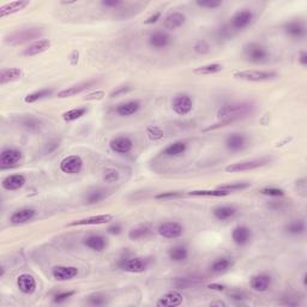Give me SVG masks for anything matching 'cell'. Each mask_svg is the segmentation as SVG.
<instances>
[{"label": "cell", "instance_id": "6125c7cd", "mask_svg": "<svg viewBox=\"0 0 307 307\" xmlns=\"http://www.w3.org/2000/svg\"><path fill=\"white\" fill-rule=\"evenodd\" d=\"M209 289H211V291H217V292H222L226 289V286L220 285V283H211V285L208 286Z\"/></svg>", "mask_w": 307, "mask_h": 307}, {"label": "cell", "instance_id": "816d5d0a", "mask_svg": "<svg viewBox=\"0 0 307 307\" xmlns=\"http://www.w3.org/2000/svg\"><path fill=\"white\" fill-rule=\"evenodd\" d=\"M184 197L183 192H177V191H169V192H162L155 196V199H174V198H180Z\"/></svg>", "mask_w": 307, "mask_h": 307}, {"label": "cell", "instance_id": "8fae6325", "mask_svg": "<svg viewBox=\"0 0 307 307\" xmlns=\"http://www.w3.org/2000/svg\"><path fill=\"white\" fill-rule=\"evenodd\" d=\"M99 81L97 79H88V81L81 82L78 83V84H74L71 85V87L62 89V90H60L58 94H57V97H59V99H66V97H72L78 95V94L84 93L85 90H88V89L93 88L94 85H96Z\"/></svg>", "mask_w": 307, "mask_h": 307}, {"label": "cell", "instance_id": "681fc988", "mask_svg": "<svg viewBox=\"0 0 307 307\" xmlns=\"http://www.w3.org/2000/svg\"><path fill=\"white\" fill-rule=\"evenodd\" d=\"M259 192L262 194H264V196L272 197V198L283 197L286 194L285 191H283L282 188H278V187H264Z\"/></svg>", "mask_w": 307, "mask_h": 307}, {"label": "cell", "instance_id": "d590c367", "mask_svg": "<svg viewBox=\"0 0 307 307\" xmlns=\"http://www.w3.org/2000/svg\"><path fill=\"white\" fill-rule=\"evenodd\" d=\"M53 93H54L53 88L40 89V90H36V91H34V93L28 94V95L24 97V102L35 103L37 101H41V100H44V99H47V97L51 96Z\"/></svg>", "mask_w": 307, "mask_h": 307}, {"label": "cell", "instance_id": "ffe728a7", "mask_svg": "<svg viewBox=\"0 0 307 307\" xmlns=\"http://www.w3.org/2000/svg\"><path fill=\"white\" fill-rule=\"evenodd\" d=\"M272 278L270 275L268 274H258L251 277L249 280V287L253 289L254 292L263 293L269 291V288L271 287Z\"/></svg>", "mask_w": 307, "mask_h": 307}, {"label": "cell", "instance_id": "52a82bcc", "mask_svg": "<svg viewBox=\"0 0 307 307\" xmlns=\"http://www.w3.org/2000/svg\"><path fill=\"white\" fill-rule=\"evenodd\" d=\"M172 110L178 116H187L193 110V100L186 93L177 94L171 102Z\"/></svg>", "mask_w": 307, "mask_h": 307}, {"label": "cell", "instance_id": "83f0119b", "mask_svg": "<svg viewBox=\"0 0 307 307\" xmlns=\"http://www.w3.org/2000/svg\"><path fill=\"white\" fill-rule=\"evenodd\" d=\"M30 2L27 1V0H16V1H10L7 4L2 5L0 7V17L4 18L8 15H13V13L19 12V11L24 10L25 7L29 6Z\"/></svg>", "mask_w": 307, "mask_h": 307}, {"label": "cell", "instance_id": "e0dca14e", "mask_svg": "<svg viewBox=\"0 0 307 307\" xmlns=\"http://www.w3.org/2000/svg\"><path fill=\"white\" fill-rule=\"evenodd\" d=\"M232 240L235 245L246 246L252 240L251 228L246 226H237L232 231Z\"/></svg>", "mask_w": 307, "mask_h": 307}, {"label": "cell", "instance_id": "8992f818", "mask_svg": "<svg viewBox=\"0 0 307 307\" xmlns=\"http://www.w3.org/2000/svg\"><path fill=\"white\" fill-rule=\"evenodd\" d=\"M254 21L253 11L249 8H242L232 16L229 25L233 30H244L249 27Z\"/></svg>", "mask_w": 307, "mask_h": 307}, {"label": "cell", "instance_id": "8d00e7d4", "mask_svg": "<svg viewBox=\"0 0 307 307\" xmlns=\"http://www.w3.org/2000/svg\"><path fill=\"white\" fill-rule=\"evenodd\" d=\"M285 231L287 234L293 235V237H298L305 233L306 231V223L304 220H295L292 222L287 223L285 226Z\"/></svg>", "mask_w": 307, "mask_h": 307}, {"label": "cell", "instance_id": "9f6ffc18", "mask_svg": "<svg viewBox=\"0 0 307 307\" xmlns=\"http://www.w3.org/2000/svg\"><path fill=\"white\" fill-rule=\"evenodd\" d=\"M107 232L112 235H119L122 234L123 232V227L119 225V223H113V225H111L107 228Z\"/></svg>", "mask_w": 307, "mask_h": 307}, {"label": "cell", "instance_id": "60d3db41", "mask_svg": "<svg viewBox=\"0 0 307 307\" xmlns=\"http://www.w3.org/2000/svg\"><path fill=\"white\" fill-rule=\"evenodd\" d=\"M18 122L23 127L27 128V130H29V131H36L42 126V123L40 122L37 118L33 117V116H25V117L19 118Z\"/></svg>", "mask_w": 307, "mask_h": 307}, {"label": "cell", "instance_id": "5b68a950", "mask_svg": "<svg viewBox=\"0 0 307 307\" xmlns=\"http://www.w3.org/2000/svg\"><path fill=\"white\" fill-rule=\"evenodd\" d=\"M271 161L270 157H260V159L248 160V161H242L237 163H232V165L227 166L226 172L227 173H239V172H247L253 171V169L264 167Z\"/></svg>", "mask_w": 307, "mask_h": 307}, {"label": "cell", "instance_id": "836d02e7", "mask_svg": "<svg viewBox=\"0 0 307 307\" xmlns=\"http://www.w3.org/2000/svg\"><path fill=\"white\" fill-rule=\"evenodd\" d=\"M168 257L172 262L183 263L188 258V249L184 245H176L169 248Z\"/></svg>", "mask_w": 307, "mask_h": 307}, {"label": "cell", "instance_id": "f6af8a7d", "mask_svg": "<svg viewBox=\"0 0 307 307\" xmlns=\"http://www.w3.org/2000/svg\"><path fill=\"white\" fill-rule=\"evenodd\" d=\"M193 51L196 52L197 54H199V56H205V54L210 53L211 47L206 40H198L193 46Z\"/></svg>", "mask_w": 307, "mask_h": 307}, {"label": "cell", "instance_id": "e575fe53", "mask_svg": "<svg viewBox=\"0 0 307 307\" xmlns=\"http://www.w3.org/2000/svg\"><path fill=\"white\" fill-rule=\"evenodd\" d=\"M232 266H233V260H232L231 258L222 257L217 258V259H215L214 262L211 263L210 270L215 272V274H222V272L228 271Z\"/></svg>", "mask_w": 307, "mask_h": 307}, {"label": "cell", "instance_id": "7bdbcfd3", "mask_svg": "<svg viewBox=\"0 0 307 307\" xmlns=\"http://www.w3.org/2000/svg\"><path fill=\"white\" fill-rule=\"evenodd\" d=\"M248 187H251V183L242 182V183H232V184H226V185H220L217 188L232 193V192L246 190V188H248Z\"/></svg>", "mask_w": 307, "mask_h": 307}, {"label": "cell", "instance_id": "3957f363", "mask_svg": "<svg viewBox=\"0 0 307 307\" xmlns=\"http://www.w3.org/2000/svg\"><path fill=\"white\" fill-rule=\"evenodd\" d=\"M233 77L240 81L246 82H268L276 79L278 73L275 71H263V70H244L235 71Z\"/></svg>", "mask_w": 307, "mask_h": 307}, {"label": "cell", "instance_id": "7402d4cb", "mask_svg": "<svg viewBox=\"0 0 307 307\" xmlns=\"http://www.w3.org/2000/svg\"><path fill=\"white\" fill-rule=\"evenodd\" d=\"M140 107H142V103H140L138 100H130V101H126L118 105L116 112L119 117L128 118L138 113L140 111Z\"/></svg>", "mask_w": 307, "mask_h": 307}, {"label": "cell", "instance_id": "f546056e", "mask_svg": "<svg viewBox=\"0 0 307 307\" xmlns=\"http://www.w3.org/2000/svg\"><path fill=\"white\" fill-rule=\"evenodd\" d=\"M186 22V16L183 12H172L163 21V27L168 30H176L183 27Z\"/></svg>", "mask_w": 307, "mask_h": 307}, {"label": "cell", "instance_id": "4fadbf2b", "mask_svg": "<svg viewBox=\"0 0 307 307\" xmlns=\"http://www.w3.org/2000/svg\"><path fill=\"white\" fill-rule=\"evenodd\" d=\"M247 137H246L245 134L234 132V133H231L227 137L225 144L226 148L228 149L231 153H239V151H243L244 149L247 146Z\"/></svg>", "mask_w": 307, "mask_h": 307}, {"label": "cell", "instance_id": "9c48e42d", "mask_svg": "<svg viewBox=\"0 0 307 307\" xmlns=\"http://www.w3.org/2000/svg\"><path fill=\"white\" fill-rule=\"evenodd\" d=\"M59 169L62 173L68 174V176H76L81 173L83 169V160L78 155H70L61 160L59 165Z\"/></svg>", "mask_w": 307, "mask_h": 307}, {"label": "cell", "instance_id": "484cf974", "mask_svg": "<svg viewBox=\"0 0 307 307\" xmlns=\"http://www.w3.org/2000/svg\"><path fill=\"white\" fill-rule=\"evenodd\" d=\"M183 304V295L178 291H172L166 293L160 298L156 303V306L159 307H176Z\"/></svg>", "mask_w": 307, "mask_h": 307}, {"label": "cell", "instance_id": "2e32d148", "mask_svg": "<svg viewBox=\"0 0 307 307\" xmlns=\"http://www.w3.org/2000/svg\"><path fill=\"white\" fill-rule=\"evenodd\" d=\"M110 148L117 154H128L133 149V140L128 136L114 137L110 142Z\"/></svg>", "mask_w": 307, "mask_h": 307}, {"label": "cell", "instance_id": "74e56055", "mask_svg": "<svg viewBox=\"0 0 307 307\" xmlns=\"http://www.w3.org/2000/svg\"><path fill=\"white\" fill-rule=\"evenodd\" d=\"M223 66L221 64H217V62H214V64H206L198 66L193 70L194 74H198V76H210V74L219 73L222 71Z\"/></svg>", "mask_w": 307, "mask_h": 307}, {"label": "cell", "instance_id": "f35d334b", "mask_svg": "<svg viewBox=\"0 0 307 307\" xmlns=\"http://www.w3.org/2000/svg\"><path fill=\"white\" fill-rule=\"evenodd\" d=\"M187 194L192 197H226L228 196L229 192L215 188V190H193L188 192Z\"/></svg>", "mask_w": 307, "mask_h": 307}, {"label": "cell", "instance_id": "f907efd6", "mask_svg": "<svg viewBox=\"0 0 307 307\" xmlns=\"http://www.w3.org/2000/svg\"><path fill=\"white\" fill-rule=\"evenodd\" d=\"M88 304L93 306H103L107 304V297L102 294H93L90 297H88Z\"/></svg>", "mask_w": 307, "mask_h": 307}, {"label": "cell", "instance_id": "7a4b0ae2", "mask_svg": "<svg viewBox=\"0 0 307 307\" xmlns=\"http://www.w3.org/2000/svg\"><path fill=\"white\" fill-rule=\"evenodd\" d=\"M42 30L40 28H25V29H19L13 31L5 36V44L10 46H19L27 42L37 41L39 37H41ZM40 40V39H39Z\"/></svg>", "mask_w": 307, "mask_h": 307}, {"label": "cell", "instance_id": "91938a15", "mask_svg": "<svg viewBox=\"0 0 307 307\" xmlns=\"http://www.w3.org/2000/svg\"><path fill=\"white\" fill-rule=\"evenodd\" d=\"M103 96H105V93H103V91H96V93L94 94H89V95L85 97V100H94V99L100 100L102 99Z\"/></svg>", "mask_w": 307, "mask_h": 307}, {"label": "cell", "instance_id": "9a60e30c", "mask_svg": "<svg viewBox=\"0 0 307 307\" xmlns=\"http://www.w3.org/2000/svg\"><path fill=\"white\" fill-rule=\"evenodd\" d=\"M157 232L166 239H178L184 234V227L178 222H165L159 226Z\"/></svg>", "mask_w": 307, "mask_h": 307}, {"label": "cell", "instance_id": "603a6c76", "mask_svg": "<svg viewBox=\"0 0 307 307\" xmlns=\"http://www.w3.org/2000/svg\"><path fill=\"white\" fill-rule=\"evenodd\" d=\"M36 216V210L33 208H21L13 211L10 216V222L12 225H23L29 222Z\"/></svg>", "mask_w": 307, "mask_h": 307}, {"label": "cell", "instance_id": "44dd1931", "mask_svg": "<svg viewBox=\"0 0 307 307\" xmlns=\"http://www.w3.org/2000/svg\"><path fill=\"white\" fill-rule=\"evenodd\" d=\"M51 40L48 39H40L37 41L31 42L27 48H24L22 52V54L24 57H35L39 54L45 53L46 51H48V48L51 47Z\"/></svg>", "mask_w": 307, "mask_h": 307}, {"label": "cell", "instance_id": "5bb4252c", "mask_svg": "<svg viewBox=\"0 0 307 307\" xmlns=\"http://www.w3.org/2000/svg\"><path fill=\"white\" fill-rule=\"evenodd\" d=\"M79 274L78 268L71 265H57L52 269V276L57 281H71Z\"/></svg>", "mask_w": 307, "mask_h": 307}, {"label": "cell", "instance_id": "ee69618b", "mask_svg": "<svg viewBox=\"0 0 307 307\" xmlns=\"http://www.w3.org/2000/svg\"><path fill=\"white\" fill-rule=\"evenodd\" d=\"M198 281L196 278L190 277H176L173 280V286L177 289H188L191 286H194Z\"/></svg>", "mask_w": 307, "mask_h": 307}, {"label": "cell", "instance_id": "d4e9b609", "mask_svg": "<svg viewBox=\"0 0 307 307\" xmlns=\"http://www.w3.org/2000/svg\"><path fill=\"white\" fill-rule=\"evenodd\" d=\"M17 288L25 295L33 294L36 291V281L29 274H22L17 277Z\"/></svg>", "mask_w": 307, "mask_h": 307}, {"label": "cell", "instance_id": "7dc6e473", "mask_svg": "<svg viewBox=\"0 0 307 307\" xmlns=\"http://www.w3.org/2000/svg\"><path fill=\"white\" fill-rule=\"evenodd\" d=\"M196 5L203 8L215 10V8L222 6V1H220V0H197Z\"/></svg>", "mask_w": 307, "mask_h": 307}, {"label": "cell", "instance_id": "f5cc1de1", "mask_svg": "<svg viewBox=\"0 0 307 307\" xmlns=\"http://www.w3.org/2000/svg\"><path fill=\"white\" fill-rule=\"evenodd\" d=\"M74 294H76V292H74V291H67V292L58 293V294H56V297H54L53 301L56 304H62V303H65L66 300L70 299V298H72Z\"/></svg>", "mask_w": 307, "mask_h": 307}, {"label": "cell", "instance_id": "ab89813d", "mask_svg": "<svg viewBox=\"0 0 307 307\" xmlns=\"http://www.w3.org/2000/svg\"><path fill=\"white\" fill-rule=\"evenodd\" d=\"M151 233L150 228L148 226L140 225L132 228L130 232H128V239L133 240V242H137V240L144 239V238L148 237L149 234Z\"/></svg>", "mask_w": 307, "mask_h": 307}, {"label": "cell", "instance_id": "b9f144b4", "mask_svg": "<svg viewBox=\"0 0 307 307\" xmlns=\"http://www.w3.org/2000/svg\"><path fill=\"white\" fill-rule=\"evenodd\" d=\"M87 112H88V110L85 107L73 108V110L65 112V113L62 114V119H64V122H66V123L76 122V120L81 119L83 116H85V113H87Z\"/></svg>", "mask_w": 307, "mask_h": 307}, {"label": "cell", "instance_id": "277c9868", "mask_svg": "<svg viewBox=\"0 0 307 307\" xmlns=\"http://www.w3.org/2000/svg\"><path fill=\"white\" fill-rule=\"evenodd\" d=\"M244 56L247 61L253 64H262L269 59V52L263 45L257 42H248L244 46Z\"/></svg>", "mask_w": 307, "mask_h": 307}, {"label": "cell", "instance_id": "680465c9", "mask_svg": "<svg viewBox=\"0 0 307 307\" xmlns=\"http://www.w3.org/2000/svg\"><path fill=\"white\" fill-rule=\"evenodd\" d=\"M229 297L232 298V299L235 300V301H243L244 299H245V294L239 291H234L232 293H229Z\"/></svg>", "mask_w": 307, "mask_h": 307}, {"label": "cell", "instance_id": "be15d7a7", "mask_svg": "<svg viewBox=\"0 0 307 307\" xmlns=\"http://www.w3.org/2000/svg\"><path fill=\"white\" fill-rule=\"evenodd\" d=\"M210 305H217V306H226L225 303H222V301H217V303H211Z\"/></svg>", "mask_w": 307, "mask_h": 307}, {"label": "cell", "instance_id": "d6a6232c", "mask_svg": "<svg viewBox=\"0 0 307 307\" xmlns=\"http://www.w3.org/2000/svg\"><path fill=\"white\" fill-rule=\"evenodd\" d=\"M108 191H106L105 188H93V190L88 191L87 194L84 196V203L87 205H94L97 203L102 202L103 199L108 197Z\"/></svg>", "mask_w": 307, "mask_h": 307}, {"label": "cell", "instance_id": "1f68e13d", "mask_svg": "<svg viewBox=\"0 0 307 307\" xmlns=\"http://www.w3.org/2000/svg\"><path fill=\"white\" fill-rule=\"evenodd\" d=\"M238 214V209L233 205H222L217 206L212 210V215L216 220L219 221H227L233 219L235 215Z\"/></svg>", "mask_w": 307, "mask_h": 307}, {"label": "cell", "instance_id": "ba28073f", "mask_svg": "<svg viewBox=\"0 0 307 307\" xmlns=\"http://www.w3.org/2000/svg\"><path fill=\"white\" fill-rule=\"evenodd\" d=\"M122 270L126 272H131V274H140L144 272L149 266V260L145 258L133 257V258H123L118 263Z\"/></svg>", "mask_w": 307, "mask_h": 307}, {"label": "cell", "instance_id": "f1b7e54d", "mask_svg": "<svg viewBox=\"0 0 307 307\" xmlns=\"http://www.w3.org/2000/svg\"><path fill=\"white\" fill-rule=\"evenodd\" d=\"M187 143L184 142V140H178V142H174L166 146L162 154L167 157H179L187 151Z\"/></svg>", "mask_w": 307, "mask_h": 307}, {"label": "cell", "instance_id": "bcb514c9", "mask_svg": "<svg viewBox=\"0 0 307 307\" xmlns=\"http://www.w3.org/2000/svg\"><path fill=\"white\" fill-rule=\"evenodd\" d=\"M119 178L120 173L116 168H106L105 172H103V180H105L106 183H116L119 180Z\"/></svg>", "mask_w": 307, "mask_h": 307}, {"label": "cell", "instance_id": "11a10c76", "mask_svg": "<svg viewBox=\"0 0 307 307\" xmlns=\"http://www.w3.org/2000/svg\"><path fill=\"white\" fill-rule=\"evenodd\" d=\"M101 5L108 8H117L124 5V2L120 1V0H102Z\"/></svg>", "mask_w": 307, "mask_h": 307}, {"label": "cell", "instance_id": "cb8c5ba5", "mask_svg": "<svg viewBox=\"0 0 307 307\" xmlns=\"http://www.w3.org/2000/svg\"><path fill=\"white\" fill-rule=\"evenodd\" d=\"M25 183L27 179L23 174H11L1 180V187L6 191H17L21 190Z\"/></svg>", "mask_w": 307, "mask_h": 307}, {"label": "cell", "instance_id": "94428289", "mask_svg": "<svg viewBox=\"0 0 307 307\" xmlns=\"http://www.w3.org/2000/svg\"><path fill=\"white\" fill-rule=\"evenodd\" d=\"M298 60H299L301 66H307V53L305 51L300 52L299 57H298Z\"/></svg>", "mask_w": 307, "mask_h": 307}, {"label": "cell", "instance_id": "c3c4849f", "mask_svg": "<svg viewBox=\"0 0 307 307\" xmlns=\"http://www.w3.org/2000/svg\"><path fill=\"white\" fill-rule=\"evenodd\" d=\"M146 134H148V137L151 140H160L163 138V131L161 128L159 127V126H149L148 128H146Z\"/></svg>", "mask_w": 307, "mask_h": 307}, {"label": "cell", "instance_id": "30bf717a", "mask_svg": "<svg viewBox=\"0 0 307 307\" xmlns=\"http://www.w3.org/2000/svg\"><path fill=\"white\" fill-rule=\"evenodd\" d=\"M23 154L16 148H4L0 153V167L10 168L21 162Z\"/></svg>", "mask_w": 307, "mask_h": 307}, {"label": "cell", "instance_id": "6da1fadb", "mask_svg": "<svg viewBox=\"0 0 307 307\" xmlns=\"http://www.w3.org/2000/svg\"><path fill=\"white\" fill-rule=\"evenodd\" d=\"M254 108H256V106L251 101L227 103L217 111V118L220 119V122H225L229 125L232 123L238 122V120L249 117L254 112Z\"/></svg>", "mask_w": 307, "mask_h": 307}, {"label": "cell", "instance_id": "d6986e66", "mask_svg": "<svg viewBox=\"0 0 307 307\" xmlns=\"http://www.w3.org/2000/svg\"><path fill=\"white\" fill-rule=\"evenodd\" d=\"M149 46L154 50H163L167 48L172 42V37L166 31H155L149 36Z\"/></svg>", "mask_w": 307, "mask_h": 307}, {"label": "cell", "instance_id": "6f0895ef", "mask_svg": "<svg viewBox=\"0 0 307 307\" xmlns=\"http://www.w3.org/2000/svg\"><path fill=\"white\" fill-rule=\"evenodd\" d=\"M160 18H161V12H160V11H156V12H154L153 15L149 16L148 18L145 19L144 24H154V23H156Z\"/></svg>", "mask_w": 307, "mask_h": 307}, {"label": "cell", "instance_id": "db71d44e", "mask_svg": "<svg viewBox=\"0 0 307 307\" xmlns=\"http://www.w3.org/2000/svg\"><path fill=\"white\" fill-rule=\"evenodd\" d=\"M130 90H131L130 85H122V87H118L117 89H114V90L110 94V97L111 99H114V97L125 95V94H127Z\"/></svg>", "mask_w": 307, "mask_h": 307}, {"label": "cell", "instance_id": "4dcf8cb0", "mask_svg": "<svg viewBox=\"0 0 307 307\" xmlns=\"http://www.w3.org/2000/svg\"><path fill=\"white\" fill-rule=\"evenodd\" d=\"M23 71L18 67H7V68H1L0 71V84L5 85L7 83L18 81L19 78H22Z\"/></svg>", "mask_w": 307, "mask_h": 307}, {"label": "cell", "instance_id": "e7e4bbea", "mask_svg": "<svg viewBox=\"0 0 307 307\" xmlns=\"http://www.w3.org/2000/svg\"><path fill=\"white\" fill-rule=\"evenodd\" d=\"M61 4L64 5H70V4H76V1H62Z\"/></svg>", "mask_w": 307, "mask_h": 307}, {"label": "cell", "instance_id": "4316f807", "mask_svg": "<svg viewBox=\"0 0 307 307\" xmlns=\"http://www.w3.org/2000/svg\"><path fill=\"white\" fill-rule=\"evenodd\" d=\"M85 246L89 249H91V251H95V252H102L103 249L107 247V239H106L103 235L100 234H91L89 235L84 239V242H83Z\"/></svg>", "mask_w": 307, "mask_h": 307}, {"label": "cell", "instance_id": "7c38bea8", "mask_svg": "<svg viewBox=\"0 0 307 307\" xmlns=\"http://www.w3.org/2000/svg\"><path fill=\"white\" fill-rule=\"evenodd\" d=\"M113 221V215L111 214H101V215H94V216L85 217V219L76 220L73 222L68 223L67 227H82V226H99L106 225Z\"/></svg>", "mask_w": 307, "mask_h": 307}, {"label": "cell", "instance_id": "ac0fdd59", "mask_svg": "<svg viewBox=\"0 0 307 307\" xmlns=\"http://www.w3.org/2000/svg\"><path fill=\"white\" fill-rule=\"evenodd\" d=\"M285 33L292 39L301 40L306 36V25L301 21H289L283 25Z\"/></svg>", "mask_w": 307, "mask_h": 307}]
</instances>
